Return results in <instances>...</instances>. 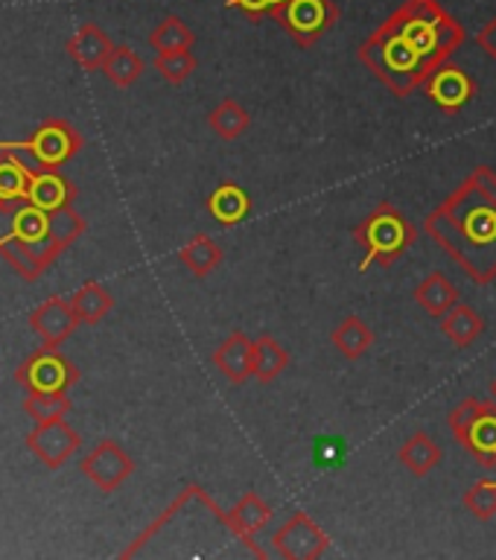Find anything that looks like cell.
Segmentation results:
<instances>
[{"label":"cell","mask_w":496,"mask_h":560,"mask_svg":"<svg viewBox=\"0 0 496 560\" xmlns=\"http://www.w3.org/2000/svg\"><path fill=\"white\" fill-rule=\"evenodd\" d=\"M424 231L476 287L496 280V170L476 166L441 205L429 210Z\"/></svg>","instance_id":"6da1fadb"},{"label":"cell","mask_w":496,"mask_h":560,"mask_svg":"<svg viewBox=\"0 0 496 560\" xmlns=\"http://www.w3.org/2000/svg\"><path fill=\"white\" fill-rule=\"evenodd\" d=\"M385 24L410 44L429 73H436L445 61L453 59V52L462 50L468 38L462 21L450 15L438 0H403L385 18Z\"/></svg>","instance_id":"7a4b0ae2"},{"label":"cell","mask_w":496,"mask_h":560,"mask_svg":"<svg viewBox=\"0 0 496 560\" xmlns=\"http://www.w3.org/2000/svg\"><path fill=\"white\" fill-rule=\"evenodd\" d=\"M350 236L366 248V260L359 262L357 271L366 275L371 266L380 269H392L394 262L401 260V254H406L418 240V228L412 225L410 217L403 213L392 201H380L362 222H359Z\"/></svg>","instance_id":"3957f363"},{"label":"cell","mask_w":496,"mask_h":560,"mask_svg":"<svg viewBox=\"0 0 496 560\" xmlns=\"http://www.w3.org/2000/svg\"><path fill=\"white\" fill-rule=\"evenodd\" d=\"M455 441L471 453L485 470H496V402L468 397L447 418Z\"/></svg>","instance_id":"277c9868"},{"label":"cell","mask_w":496,"mask_h":560,"mask_svg":"<svg viewBox=\"0 0 496 560\" xmlns=\"http://www.w3.org/2000/svg\"><path fill=\"white\" fill-rule=\"evenodd\" d=\"M272 18L292 35L298 47H313L339 21V7L333 0H284L272 9Z\"/></svg>","instance_id":"5b68a950"},{"label":"cell","mask_w":496,"mask_h":560,"mask_svg":"<svg viewBox=\"0 0 496 560\" xmlns=\"http://www.w3.org/2000/svg\"><path fill=\"white\" fill-rule=\"evenodd\" d=\"M272 546L287 560H315L331 549V537L313 516L296 511L278 532L272 534Z\"/></svg>","instance_id":"8992f818"},{"label":"cell","mask_w":496,"mask_h":560,"mask_svg":"<svg viewBox=\"0 0 496 560\" xmlns=\"http://www.w3.org/2000/svg\"><path fill=\"white\" fill-rule=\"evenodd\" d=\"M15 380L30 392H68L79 380V371L56 348H44L18 368Z\"/></svg>","instance_id":"52a82bcc"},{"label":"cell","mask_w":496,"mask_h":560,"mask_svg":"<svg viewBox=\"0 0 496 560\" xmlns=\"http://www.w3.org/2000/svg\"><path fill=\"white\" fill-rule=\"evenodd\" d=\"M82 438L73 427H70L65 418L47 420V423H35V429L26 438V446L33 450V455L44 467L50 470H59L61 464L68 462L70 455L77 453Z\"/></svg>","instance_id":"ba28073f"},{"label":"cell","mask_w":496,"mask_h":560,"mask_svg":"<svg viewBox=\"0 0 496 560\" xmlns=\"http://www.w3.org/2000/svg\"><path fill=\"white\" fill-rule=\"evenodd\" d=\"M79 467H82V472H85L88 479L94 481L96 488L103 490V493L117 490L123 481L129 479L131 472H135L131 455L126 453L117 441H100V444H96L85 458H82Z\"/></svg>","instance_id":"9c48e42d"},{"label":"cell","mask_w":496,"mask_h":560,"mask_svg":"<svg viewBox=\"0 0 496 560\" xmlns=\"http://www.w3.org/2000/svg\"><path fill=\"white\" fill-rule=\"evenodd\" d=\"M424 94H427L447 117H455V114L462 112L464 105L476 96V82H473V77L464 68H455V65L445 61V65L427 79Z\"/></svg>","instance_id":"30bf717a"},{"label":"cell","mask_w":496,"mask_h":560,"mask_svg":"<svg viewBox=\"0 0 496 560\" xmlns=\"http://www.w3.org/2000/svg\"><path fill=\"white\" fill-rule=\"evenodd\" d=\"M269 520H272L269 502L261 499V493L249 490V493H243V499L228 511V532H231V537H237V540L243 542L254 558H266V551L254 542V534L261 532L263 525H269Z\"/></svg>","instance_id":"8fae6325"},{"label":"cell","mask_w":496,"mask_h":560,"mask_svg":"<svg viewBox=\"0 0 496 560\" xmlns=\"http://www.w3.org/2000/svg\"><path fill=\"white\" fill-rule=\"evenodd\" d=\"M79 315L70 304V298H50L44 301L33 315H30V327L35 336L44 341V348H59L61 341L70 339L73 330L79 327Z\"/></svg>","instance_id":"7c38bea8"},{"label":"cell","mask_w":496,"mask_h":560,"mask_svg":"<svg viewBox=\"0 0 496 560\" xmlns=\"http://www.w3.org/2000/svg\"><path fill=\"white\" fill-rule=\"evenodd\" d=\"M79 147H82V138L61 120L44 122L42 129L35 131L33 143H26L35 161H42L47 166L65 164L73 152H79Z\"/></svg>","instance_id":"4fadbf2b"},{"label":"cell","mask_w":496,"mask_h":560,"mask_svg":"<svg viewBox=\"0 0 496 560\" xmlns=\"http://www.w3.org/2000/svg\"><path fill=\"white\" fill-rule=\"evenodd\" d=\"M252 353H254V339L249 332L234 330L228 332V339L214 350V365L228 376V383L243 385L252 380Z\"/></svg>","instance_id":"5bb4252c"},{"label":"cell","mask_w":496,"mask_h":560,"mask_svg":"<svg viewBox=\"0 0 496 560\" xmlns=\"http://www.w3.org/2000/svg\"><path fill=\"white\" fill-rule=\"evenodd\" d=\"M112 38L96 24H82L77 33L68 38V56L85 70H103L105 59L112 56Z\"/></svg>","instance_id":"9a60e30c"},{"label":"cell","mask_w":496,"mask_h":560,"mask_svg":"<svg viewBox=\"0 0 496 560\" xmlns=\"http://www.w3.org/2000/svg\"><path fill=\"white\" fill-rule=\"evenodd\" d=\"M415 304L424 306V313L441 322L459 304V289H455V283L447 278L445 271H429L427 278L415 287Z\"/></svg>","instance_id":"2e32d148"},{"label":"cell","mask_w":496,"mask_h":560,"mask_svg":"<svg viewBox=\"0 0 496 560\" xmlns=\"http://www.w3.org/2000/svg\"><path fill=\"white\" fill-rule=\"evenodd\" d=\"M208 213L217 219L222 228H234L252 213V199H249V192H245L240 184L222 182L217 190L210 192Z\"/></svg>","instance_id":"e0dca14e"},{"label":"cell","mask_w":496,"mask_h":560,"mask_svg":"<svg viewBox=\"0 0 496 560\" xmlns=\"http://www.w3.org/2000/svg\"><path fill=\"white\" fill-rule=\"evenodd\" d=\"M289 365V353L287 348L280 345L275 336H269V332H263V336H257L254 339V353H252V380H257V383L269 385L275 383L284 371H287Z\"/></svg>","instance_id":"ac0fdd59"},{"label":"cell","mask_w":496,"mask_h":560,"mask_svg":"<svg viewBox=\"0 0 496 560\" xmlns=\"http://www.w3.org/2000/svg\"><path fill=\"white\" fill-rule=\"evenodd\" d=\"M73 196H77L73 184H70L68 178H61V175L56 173V166H53V170L35 175L33 182H30V196H26V201L50 213V210L68 208Z\"/></svg>","instance_id":"d6986e66"},{"label":"cell","mask_w":496,"mask_h":560,"mask_svg":"<svg viewBox=\"0 0 496 560\" xmlns=\"http://www.w3.org/2000/svg\"><path fill=\"white\" fill-rule=\"evenodd\" d=\"M482 332H485V318L468 304H455L453 310L441 318V336L453 341L459 350L471 348Z\"/></svg>","instance_id":"ffe728a7"},{"label":"cell","mask_w":496,"mask_h":560,"mask_svg":"<svg viewBox=\"0 0 496 560\" xmlns=\"http://www.w3.org/2000/svg\"><path fill=\"white\" fill-rule=\"evenodd\" d=\"M397 462L412 472V476H427L441 464V446L427 435V432H412L397 450Z\"/></svg>","instance_id":"44dd1931"},{"label":"cell","mask_w":496,"mask_h":560,"mask_svg":"<svg viewBox=\"0 0 496 560\" xmlns=\"http://www.w3.org/2000/svg\"><path fill=\"white\" fill-rule=\"evenodd\" d=\"M331 341L345 359H359L366 357L371 345H374V330L359 315H345L336 324V330L331 332Z\"/></svg>","instance_id":"7402d4cb"},{"label":"cell","mask_w":496,"mask_h":560,"mask_svg":"<svg viewBox=\"0 0 496 560\" xmlns=\"http://www.w3.org/2000/svg\"><path fill=\"white\" fill-rule=\"evenodd\" d=\"M178 260L184 262V269H191V275L205 280L210 271L219 269V262H222V248H219L208 234H196L191 243L178 252Z\"/></svg>","instance_id":"603a6c76"},{"label":"cell","mask_w":496,"mask_h":560,"mask_svg":"<svg viewBox=\"0 0 496 560\" xmlns=\"http://www.w3.org/2000/svg\"><path fill=\"white\" fill-rule=\"evenodd\" d=\"M208 126L217 138L237 140L249 126H252V117H249V112H245L237 100L226 96V100L208 114Z\"/></svg>","instance_id":"cb8c5ba5"},{"label":"cell","mask_w":496,"mask_h":560,"mask_svg":"<svg viewBox=\"0 0 496 560\" xmlns=\"http://www.w3.org/2000/svg\"><path fill=\"white\" fill-rule=\"evenodd\" d=\"M70 304H73V310H77L79 322L82 324H96L103 322L105 315L112 313L114 306V298L105 292L100 283H85V287H79L73 295H70Z\"/></svg>","instance_id":"d4e9b609"},{"label":"cell","mask_w":496,"mask_h":560,"mask_svg":"<svg viewBox=\"0 0 496 560\" xmlns=\"http://www.w3.org/2000/svg\"><path fill=\"white\" fill-rule=\"evenodd\" d=\"M149 44L155 52H175V50H193L196 44V35L187 24H184L178 15H166L161 24L152 30L149 35Z\"/></svg>","instance_id":"484cf974"},{"label":"cell","mask_w":496,"mask_h":560,"mask_svg":"<svg viewBox=\"0 0 496 560\" xmlns=\"http://www.w3.org/2000/svg\"><path fill=\"white\" fill-rule=\"evenodd\" d=\"M103 73L105 79L117 88H129L135 85L140 77H143V59H140L138 52L120 44V47H114L112 56L105 59L103 65Z\"/></svg>","instance_id":"4316f807"},{"label":"cell","mask_w":496,"mask_h":560,"mask_svg":"<svg viewBox=\"0 0 496 560\" xmlns=\"http://www.w3.org/2000/svg\"><path fill=\"white\" fill-rule=\"evenodd\" d=\"M73 402L68 400V392H30V397L24 400L26 415L35 420V423H47V420L65 418Z\"/></svg>","instance_id":"83f0119b"},{"label":"cell","mask_w":496,"mask_h":560,"mask_svg":"<svg viewBox=\"0 0 496 560\" xmlns=\"http://www.w3.org/2000/svg\"><path fill=\"white\" fill-rule=\"evenodd\" d=\"M0 254H3V257L9 260V266H12V269L26 280H35L44 269H47V262H44L42 257L30 248V243L18 240V236H12V240H7V243L0 245Z\"/></svg>","instance_id":"f1b7e54d"},{"label":"cell","mask_w":496,"mask_h":560,"mask_svg":"<svg viewBox=\"0 0 496 560\" xmlns=\"http://www.w3.org/2000/svg\"><path fill=\"white\" fill-rule=\"evenodd\" d=\"M196 68H199V61H196V56H193L191 50L158 52L155 56V70L161 73L164 82H170V85H182V82H187V79L196 73Z\"/></svg>","instance_id":"f546056e"},{"label":"cell","mask_w":496,"mask_h":560,"mask_svg":"<svg viewBox=\"0 0 496 560\" xmlns=\"http://www.w3.org/2000/svg\"><path fill=\"white\" fill-rule=\"evenodd\" d=\"M85 234V222L68 208H59V210H50V231H47V240H50L59 252H65L77 236Z\"/></svg>","instance_id":"4dcf8cb0"},{"label":"cell","mask_w":496,"mask_h":560,"mask_svg":"<svg viewBox=\"0 0 496 560\" xmlns=\"http://www.w3.org/2000/svg\"><path fill=\"white\" fill-rule=\"evenodd\" d=\"M462 502L471 511V516H476L480 523H488L491 516H496V481L480 479L476 485L464 490Z\"/></svg>","instance_id":"1f68e13d"},{"label":"cell","mask_w":496,"mask_h":560,"mask_svg":"<svg viewBox=\"0 0 496 560\" xmlns=\"http://www.w3.org/2000/svg\"><path fill=\"white\" fill-rule=\"evenodd\" d=\"M30 182H33V175L26 173L21 161H12V158L0 161V199H26L30 196Z\"/></svg>","instance_id":"d6a6232c"},{"label":"cell","mask_w":496,"mask_h":560,"mask_svg":"<svg viewBox=\"0 0 496 560\" xmlns=\"http://www.w3.org/2000/svg\"><path fill=\"white\" fill-rule=\"evenodd\" d=\"M47 231H50V213L35 205H24L18 210L15 219V236L24 240V243H42L47 240Z\"/></svg>","instance_id":"836d02e7"},{"label":"cell","mask_w":496,"mask_h":560,"mask_svg":"<svg viewBox=\"0 0 496 560\" xmlns=\"http://www.w3.org/2000/svg\"><path fill=\"white\" fill-rule=\"evenodd\" d=\"M228 7L243 9L245 15L252 18V21H261L263 15H272V9L284 3V0H226Z\"/></svg>","instance_id":"e575fe53"},{"label":"cell","mask_w":496,"mask_h":560,"mask_svg":"<svg viewBox=\"0 0 496 560\" xmlns=\"http://www.w3.org/2000/svg\"><path fill=\"white\" fill-rule=\"evenodd\" d=\"M18 205L9 199H0V245L15 236V219H18Z\"/></svg>","instance_id":"d590c367"},{"label":"cell","mask_w":496,"mask_h":560,"mask_svg":"<svg viewBox=\"0 0 496 560\" xmlns=\"http://www.w3.org/2000/svg\"><path fill=\"white\" fill-rule=\"evenodd\" d=\"M476 44L485 50V56L496 61V18H491L488 24L482 26L480 35H476Z\"/></svg>","instance_id":"8d00e7d4"},{"label":"cell","mask_w":496,"mask_h":560,"mask_svg":"<svg viewBox=\"0 0 496 560\" xmlns=\"http://www.w3.org/2000/svg\"><path fill=\"white\" fill-rule=\"evenodd\" d=\"M491 394H494V397H496V376H494V380H491Z\"/></svg>","instance_id":"74e56055"}]
</instances>
